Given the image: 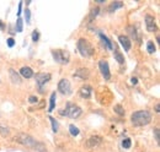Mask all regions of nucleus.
I'll list each match as a JSON object with an SVG mask.
<instances>
[{
    "mask_svg": "<svg viewBox=\"0 0 160 152\" xmlns=\"http://www.w3.org/2000/svg\"><path fill=\"white\" fill-rule=\"evenodd\" d=\"M131 121L134 127H144L151 121V114L148 110H137L132 114Z\"/></svg>",
    "mask_w": 160,
    "mask_h": 152,
    "instance_id": "obj_1",
    "label": "nucleus"
},
{
    "mask_svg": "<svg viewBox=\"0 0 160 152\" xmlns=\"http://www.w3.org/2000/svg\"><path fill=\"white\" fill-rule=\"evenodd\" d=\"M78 49L80 52V54L85 58L87 56H91L94 54V48L91 46V43L89 41H86L85 38H80L78 41Z\"/></svg>",
    "mask_w": 160,
    "mask_h": 152,
    "instance_id": "obj_2",
    "label": "nucleus"
},
{
    "mask_svg": "<svg viewBox=\"0 0 160 152\" xmlns=\"http://www.w3.org/2000/svg\"><path fill=\"white\" fill-rule=\"evenodd\" d=\"M52 55L54 58V60L59 64H68L69 60H70V55L69 52L67 50H63V49H55L52 50Z\"/></svg>",
    "mask_w": 160,
    "mask_h": 152,
    "instance_id": "obj_3",
    "label": "nucleus"
},
{
    "mask_svg": "<svg viewBox=\"0 0 160 152\" xmlns=\"http://www.w3.org/2000/svg\"><path fill=\"white\" fill-rule=\"evenodd\" d=\"M81 108L80 107H78L76 104H72V103H69L68 106H67V108L64 109V110H60V114H64V115H67V117H69V118H72V119H76V118H79L80 115H81Z\"/></svg>",
    "mask_w": 160,
    "mask_h": 152,
    "instance_id": "obj_4",
    "label": "nucleus"
},
{
    "mask_svg": "<svg viewBox=\"0 0 160 152\" xmlns=\"http://www.w3.org/2000/svg\"><path fill=\"white\" fill-rule=\"evenodd\" d=\"M15 141H17L19 144H21V145H23V146H28V147H35V145L37 144V141H36L34 137H32L31 135L23 134V133L17 134V135L15 136Z\"/></svg>",
    "mask_w": 160,
    "mask_h": 152,
    "instance_id": "obj_5",
    "label": "nucleus"
},
{
    "mask_svg": "<svg viewBox=\"0 0 160 152\" xmlns=\"http://www.w3.org/2000/svg\"><path fill=\"white\" fill-rule=\"evenodd\" d=\"M58 91L64 95V96H69L72 93V86H70V82L67 80V79H62L59 82H58Z\"/></svg>",
    "mask_w": 160,
    "mask_h": 152,
    "instance_id": "obj_6",
    "label": "nucleus"
},
{
    "mask_svg": "<svg viewBox=\"0 0 160 152\" xmlns=\"http://www.w3.org/2000/svg\"><path fill=\"white\" fill-rule=\"evenodd\" d=\"M99 68H100V71L104 76L105 80H110L111 79V73H110V68H108V63L106 60H100L99 62Z\"/></svg>",
    "mask_w": 160,
    "mask_h": 152,
    "instance_id": "obj_7",
    "label": "nucleus"
},
{
    "mask_svg": "<svg viewBox=\"0 0 160 152\" xmlns=\"http://www.w3.org/2000/svg\"><path fill=\"white\" fill-rule=\"evenodd\" d=\"M145 25H147V29L149 32H155L158 27H156V23H155V20L151 15H147L145 16Z\"/></svg>",
    "mask_w": 160,
    "mask_h": 152,
    "instance_id": "obj_8",
    "label": "nucleus"
},
{
    "mask_svg": "<svg viewBox=\"0 0 160 152\" xmlns=\"http://www.w3.org/2000/svg\"><path fill=\"white\" fill-rule=\"evenodd\" d=\"M101 142H102V137H101V136H99V135H92V136H90V139L86 141V146H87L89 148H91V147L99 146Z\"/></svg>",
    "mask_w": 160,
    "mask_h": 152,
    "instance_id": "obj_9",
    "label": "nucleus"
},
{
    "mask_svg": "<svg viewBox=\"0 0 160 152\" xmlns=\"http://www.w3.org/2000/svg\"><path fill=\"white\" fill-rule=\"evenodd\" d=\"M51 80V74H46V73H41L36 75V82L40 87H42L43 85H46V82H48Z\"/></svg>",
    "mask_w": 160,
    "mask_h": 152,
    "instance_id": "obj_10",
    "label": "nucleus"
},
{
    "mask_svg": "<svg viewBox=\"0 0 160 152\" xmlns=\"http://www.w3.org/2000/svg\"><path fill=\"white\" fill-rule=\"evenodd\" d=\"M91 92H92V88H91L90 85H84V86H81V87H80V91H79L80 97L86 98V100L91 98Z\"/></svg>",
    "mask_w": 160,
    "mask_h": 152,
    "instance_id": "obj_11",
    "label": "nucleus"
},
{
    "mask_svg": "<svg viewBox=\"0 0 160 152\" xmlns=\"http://www.w3.org/2000/svg\"><path fill=\"white\" fill-rule=\"evenodd\" d=\"M74 76L79 77V79H81V80H87V79L90 77V71H89L87 69H85V68H80V69H78V70L75 71Z\"/></svg>",
    "mask_w": 160,
    "mask_h": 152,
    "instance_id": "obj_12",
    "label": "nucleus"
},
{
    "mask_svg": "<svg viewBox=\"0 0 160 152\" xmlns=\"http://www.w3.org/2000/svg\"><path fill=\"white\" fill-rule=\"evenodd\" d=\"M118 41H119V43L122 44V47L124 48V50H126V52H128V50L131 49L132 44H131L130 38H128L127 36H119V37H118Z\"/></svg>",
    "mask_w": 160,
    "mask_h": 152,
    "instance_id": "obj_13",
    "label": "nucleus"
},
{
    "mask_svg": "<svg viewBox=\"0 0 160 152\" xmlns=\"http://www.w3.org/2000/svg\"><path fill=\"white\" fill-rule=\"evenodd\" d=\"M20 75L25 79H31L32 76H34V71H32V69L28 68V66H22L20 69Z\"/></svg>",
    "mask_w": 160,
    "mask_h": 152,
    "instance_id": "obj_14",
    "label": "nucleus"
},
{
    "mask_svg": "<svg viewBox=\"0 0 160 152\" xmlns=\"http://www.w3.org/2000/svg\"><path fill=\"white\" fill-rule=\"evenodd\" d=\"M100 38H101V41H102V43H104V44L106 46V48H107V49H113V48L116 49V48H117V47H116V44H115V47H113V44H112V42H111V41H110V39H108V38H107V37H106L105 35H102V33H100Z\"/></svg>",
    "mask_w": 160,
    "mask_h": 152,
    "instance_id": "obj_15",
    "label": "nucleus"
},
{
    "mask_svg": "<svg viewBox=\"0 0 160 152\" xmlns=\"http://www.w3.org/2000/svg\"><path fill=\"white\" fill-rule=\"evenodd\" d=\"M9 74H10V77H11V81L14 82V83H21V79H20V76H19V74L14 70V69H10L9 70Z\"/></svg>",
    "mask_w": 160,
    "mask_h": 152,
    "instance_id": "obj_16",
    "label": "nucleus"
},
{
    "mask_svg": "<svg viewBox=\"0 0 160 152\" xmlns=\"http://www.w3.org/2000/svg\"><path fill=\"white\" fill-rule=\"evenodd\" d=\"M122 6H123V3H122V2H113V3H111L110 8H108V11L112 12V11H115V10H117V9H121Z\"/></svg>",
    "mask_w": 160,
    "mask_h": 152,
    "instance_id": "obj_17",
    "label": "nucleus"
},
{
    "mask_svg": "<svg viewBox=\"0 0 160 152\" xmlns=\"http://www.w3.org/2000/svg\"><path fill=\"white\" fill-rule=\"evenodd\" d=\"M113 55H115V59L117 60V62H118L119 64H123V63H124V58H123L122 53H121L118 49H115V53H113Z\"/></svg>",
    "mask_w": 160,
    "mask_h": 152,
    "instance_id": "obj_18",
    "label": "nucleus"
},
{
    "mask_svg": "<svg viewBox=\"0 0 160 152\" xmlns=\"http://www.w3.org/2000/svg\"><path fill=\"white\" fill-rule=\"evenodd\" d=\"M0 134H2L4 137L9 136V134H10V129H9V127H6V125H3V124H0Z\"/></svg>",
    "mask_w": 160,
    "mask_h": 152,
    "instance_id": "obj_19",
    "label": "nucleus"
},
{
    "mask_svg": "<svg viewBox=\"0 0 160 152\" xmlns=\"http://www.w3.org/2000/svg\"><path fill=\"white\" fill-rule=\"evenodd\" d=\"M55 97H57V95H55V92H52V95H51V101H49V112H52L53 109H54V107H55Z\"/></svg>",
    "mask_w": 160,
    "mask_h": 152,
    "instance_id": "obj_20",
    "label": "nucleus"
},
{
    "mask_svg": "<svg viewBox=\"0 0 160 152\" xmlns=\"http://www.w3.org/2000/svg\"><path fill=\"white\" fill-rule=\"evenodd\" d=\"M147 50H148L149 54H153V53L155 52V44H154V42L149 41V42L147 43Z\"/></svg>",
    "mask_w": 160,
    "mask_h": 152,
    "instance_id": "obj_21",
    "label": "nucleus"
},
{
    "mask_svg": "<svg viewBox=\"0 0 160 152\" xmlns=\"http://www.w3.org/2000/svg\"><path fill=\"white\" fill-rule=\"evenodd\" d=\"M113 110H115V113H117L118 115H124V108H123L121 104L115 106V107H113Z\"/></svg>",
    "mask_w": 160,
    "mask_h": 152,
    "instance_id": "obj_22",
    "label": "nucleus"
},
{
    "mask_svg": "<svg viewBox=\"0 0 160 152\" xmlns=\"http://www.w3.org/2000/svg\"><path fill=\"white\" fill-rule=\"evenodd\" d=\"M99 11H100V9H99L98 6H95V8L91 10V12H90V15H89V19H90V20H94L96 16H98Z\"/></svg>",
    "mask_w": 160,
    "mask_h": 152,
    "instance_id": "obj_23",
    "label": "nucleus"
},
{
    "mask_svg": "<svg viewBox=\"0 0 160 152\" xmlns=\"http://www.w3.org/2000/svg\"><path fill=\"white\" fill-rule=\"evenodd\" d=\"M49 120H51V123H52V129H53V131L57 133L58 129H59V128H58V121H57L53 117H49Z\"/></svg>",
    "mask_w": 160,
    "mask_h": 152,
    "instance_id": "obj_24",
    "label": "nucleus"
},
{
    "mask_svg": "<svg viewBox=\"0 0 160 152\" xmlns=\"http://www.w3.org/2000/svg\"><path fill=\"white\" fill-rule=\"evenodd\" d=\"M69 131H70V134H72L73 136H78V135H79V129H78L75 125H73V124L69 125Z\"/></svg>",
    "mask_w": 160,
    "mask_h": 152,
    "instance_id": "obj_25",
    "label": "nucleus"
},
{
    "mask_svg": "<svg viewBox=\"0 0 160 152\" xmlns=\"http://www.w3.org/2000/svg\"><path fill=\"white\" fill-rule=\"evenodd\" d=\"M131 145H132V141H131V139H128V137L122 141V147L123 148H130Z\"/></svg>",
    "mask_w": 160,
    "mask_h": 152,
    "instance_id": "obj_26",
    "label": "nucleus"
},
{
    "mask_svg": "<svg viewBox=\"0 0 160 152\" xmlns=\"http://www.w3.org/2000/svg\"><path fill=\"white\" fill-rule=\"evenodd\" d=\"M35 150H37V151H40V152H46L47 150H46V146L43 145V144H41V142H37L36 145H35Z\"/></svg>",
    "mask_w": 160,
    "mask_h": 152,
    "instance_id": "obj_27",
    "label": "nucleus"
},
{
    "mask_svg": "<svg viewBox=\"0 0 160 152\" xmlns=\"http://www.w3.org/2000/svg\"><path fill=\"white\" fill-rule=\"evenodd\" d=\"M16 29H17V32H22V29H23L21 17H17V26H16Z\"/></svg>",
    "mask_w": 160,
    "mask_h": 152,
    "instance_id": "obj_28",
    "label": "nucleus"
},
{
    "mask_svg": "<svg viewBox=\"0 0 160 152\" xmlns=\"http://www.w3.org/2000/svg\"><path fill=\"white\" fill-rule=\"evenodd\" d=\"M25 17H26V22L30 23V21H31V12H30L28 9H25Z\"/></svg>",
    "mask_w": 160,
    "mask_h": 152,
    "instance_id": "obj_29",
    "label": "nucleus"
},
{
    "mask_svg": "<svg viewBox=\"0 0 160 152\" xmlns=\"http://www.w3.org/2000/svg\"><path fill=\"white\" fill-rule=\"evenodd\" d=\"M154 136H155V140H156V142H158V145H159V144H160V134H159V129H158V128L154 130Z\"/></svg>",
    "mask_w": 160,
    "mask_h": 152,
    "instance_id": "obj_30",
    "label": "nucleus"
},
{
    "mask_svg": "<svg viewBox=\"0 0 160 152\" xmlns=\"http://www.w3.org/2000/svg\"><path fill=\"white\" fill-rule=\"evenodd\" d=\"M40 39V33L37 31H34V33H32V41L34 42H37Z\"/></svg>",
    "mask_w": 160,
    "mask_h": 152,
    "instance_id": "obj_31",
    "label": "nucleus"
},
{
    "mask_svg": "<svg viewBox=\"0 0 160 152\" xmlns=\"http://www.w3.org/2000/svg\"><path fill=\"white\" fill-rule=\"evenodd\" d=\"M134 27H128V32H130L133 37H134V39H137V32H136V29H133Z\"/></svg>",
    "mask_w": 160,
    "mask_h": 152,
    "instance_id": "obj_32",
    "label": "nucleus"
},
{
    "mask_svg": "<svg viewBox=\"0 0 160 152\" xmlns=\"http://www.w3.org/2000/svg\"><path fill=\"white\" fill-rule=\"evenodd\" d=\"M38 100H37V97L36 96H30V98H28V102L30 103H36Z\"/></svg>",
    "mask_w": 160,
    "mask_h": 152,
    "instance_id": "obj_33",
    "label": "nucleus"
},
{
    "mask_svg": "<svg viewBox=\"0 0 160 152\" xmlns=\"http://www.w3.org/2000/svg\"><path fill=\"white\" fill-rule=\"evenodd\" d=\"M8 46H9L10 48L15 46V41H14V38H9V39H8Z\"/></svg>",
    "mask_w": 160,
    "mask_h": 152,
    "instance_id": "obj_34",
    "label": "nucleus"
},
{
    "mask_svg": "<svg viewBox=\"0 0 160 152\" xmlns=\"http://www.w3.org/2000/svg\"><path fill=\"white\" fill-rule=\"evenodd\" d=\"M21 6H22V3H19V17H20V14H21Z\"/></svg>",
    "mask_w": 160,
    "mask_h": 152,
    "instance_id": "obj_35",
    "label": "nucleus"
},
{
    "mask_svg": "<svg viewBox=\"0 0 160 152\" xmlns=\"http://www.w3.org/2000/svg\"><path fill=\"white\" fill-rule=\"evenodd\" d=\"M159 107H160V106H159V104H156V106H155V110H156V112H158V113H159V112H160V108H159Z\"/></svg>",
    "mask_w": 160,
    "mask_h": 152,
    "instance_id": "obj_36",
    "label": "nucleus"
},
{
    "mask_svg": "<svg viewBox=\"0 0 160 152\" xmlns=\"http://www.w3.org/2000/svg\"><path fill=\"white\" fill-rule=\"evenodd\" d=\"M132 83H137V79H136V77L132 79Z\"/></svg>",
    "mask_w": 160,
    "mask_h": 152,
    "instance_id": "obj_37",
    "label": "nucleus"
}]
</instances>
